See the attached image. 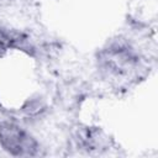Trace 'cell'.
Returning a JSON list of instances; mask_svg holds the SVG:
<instances>
[{
	"label": "cell",
	"instance_id": "cell-1",
	"mask_svg": "<svg viewBox=\"0 0 158 158\" xmlns=\"http://www.w3.org/2000/svg\"><path fill=\"white\" fill-rule=\"evenodd\" d=\"M0 142L6 151L16 156H32L36 151L35 141L12 123H2L0 126Z\"/></svg>",
	"mask_w": 158,
	"mask_h": 158
}]
</instances>
